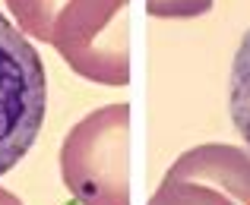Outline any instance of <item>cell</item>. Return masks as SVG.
I'll use <instances>...</instances> for the list:
<instances>
[{
    "mask_svg": "<svg viewBox=\"0 0 250 205\" xmlns=\"http://www.w3.org/2000/svg\"><path fill=\"white\" fill-rule=\"evenodd\" d=\"M29 35L54 44L92 82H130V0H6Z\"/></svg>",
    "mask_w": 250,
    "mask_h": 205,
    "instance_id": "1",
    "label": "cell"
},
{
    "mask_svg": "<svg viewBox=\"0 0 250 205\" xmlns=\"http://www.w3.org/2000/svg\"><path fill=\"white\" fill-rule=\"evenodd\" d=\"M63 183L83 205H130V104L89 114L63 139Z\"/></svg>",
    "mask_w": 250,
    "mask_h": 205,
    "instance_id": "2",
    "label": "cell"
},
{
    "mask_svg": "<svg viewBox=\"0 0 250 205\" xmlns=\"http://www.w3.org/2000/svg\"><path fill=\"white\" fill-rule=\"evenodd\" d=\"M48 111V76L29 38L0 13V177L32 149Z\"/></svg>",
    "mask_w": 250,
    "mask_h": 205,
    "instance_id": "3",
    "label": "cell"
},
{
    "mask_svg": "<svg viewBox=\"0 0 250 205\" xmlns=\"http://www.w3.org/2000/svg\"><path fill=\"white\" fill-rule=\"evenodd\" d=\"M149 205H250V151L228 142L184 151Z\"/></svg>",
    "mask_w": 250,
    "mask_h": 205,
    "instance_id": "4",
    "label": "cell"
},
{
    "mask_svg": "<svg viewBox=\"0 0 250 205\" xmlns=\"http://www.w3.org/2000/svg\"><path fill=\"white\" fill-rule=\"evenodd\" d=\"M228 111H231V123L244 139L250 151V29L241 38V48L231 63V85H228Z\"/></svg>",
    "mask_w": 250,
    "mask_h": 205,
    "instance_id": "5",
    "label": "cell"
},
{
    "mask_svg": "<svg viewBox=\"0 0 250 205\" xmlns=\"http://www.w3.org/2000/svg\"><path fill=\"white\" fill-rule=\"evenodd\" d=\"M146 10L159 19H193L212 10V0H146Z\"/></svg>",
    "mask_w": 250,
    "mask_h": 205,
    "instance_id": "6",
    "label": "cell"
}]
</instances>
